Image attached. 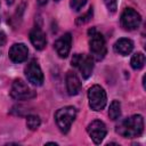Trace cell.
Here are the masks:
<instances>
[{"instance_id":"d6986e66","label":"cell","mask_w":146,"mask_h":146,"mask_svg":"<svg viewBox=\"0 0 146 146\" xmlns=\"http://www.w3.org/2000/svg\"><path fill=\"white\" fill-rule=\"evenodd\" d=\"M87 0H71L70 6L74 11H79L82 9V7L86 5Z\"/></svg>"},{"instance_id":"4fadbf2b","label":"cell","mask_w":146,"mask_h":146,"mask_svg":"<svg viewBox=\"0 0 146 146\" xmlns=\"http://www.w3.org/2000/svg\"><path fill=\"white\" fill-rule=\"evenodd\" d=\"M30 40L36 50H42L47 46V38L44 32L40 27H34L30 32Z\"/></svg>"},{"instance_id":"ac0fdd59","label":"cell","mask_w":146,"mask_h":146,"mask_svg":"<svg viewBox=\"0 0 146 146\" xmlns=\"http://www.w3.org/2000/svg\"><path fill=\"white\" fill-rule=\"evenodd\" d=\"M92 17V8H89V10L83 15V16H80L78 19H76V24L78 25H81V24H86L87 22L90 21V18Z\"/></svg>"},{"instance_id":"7402d4cb","label":"cell","mask_w":146,"mask_h":146,"mask_svg":"<svg viewBox=\"0 0 146 146\" xmlns=\"http://www.w3.org/2000/svg\"><path fill=\"white\" fill-rule=\"evenodd\" d=\"M47 2H48V0H38V3L40 6H44V5H47Z\"/></svg>"},{"instance_id":"603a6c76","label":"cell","mask_w":146,"mask_h":146,"mask_svg":"<svg viewBox=\"0 0 146 146\" xmlns=\"http://www.w3.org/2000/svg\"><path fill=\"white\" fill-rule=\"evenodd\" d=\"M14 1H15V0H6L7 5H9V6H10V5H13V3H14Z\"/></svg>"},{"instance_id":"ba28073f","label":"cell","mask_w":146,"mask_h":146,"mask_svg":"<svg viewBox=\"0 0 146 146\" xmlns=\"http://www.w3.org/2000/svg\"><path fill=\"white\" fill-rule=\"evenodd\" d=\"M87 132L89 133V136L92 139V141L98 145L106 137L107 128H106V125H105V123L103 121H100V120H94L92 122H90L88 124Z\"/></svg>"},{"instance_id":"3957f363","label":"cell","mask_w":146,"mask_h":146,"mask_svg":"<svg viewBox=\"0 0 146 146\" xmlns=\"http://www.w3.org/2000/svg\"><path fill=\"white\" fill-rule=\"evenodd\" d=\"M76 117V108L74 106H65L59 108L55 113V120L57 127L63 133H67L71 129L72 123Z\"/></svg>"},{"instance_id":"7a4b0ae2","label":"cell","mask_w":146,"mask_h":146,"mask_svg":"<svg viewBox=\"0 0 146 146\" xmlns=\"http://www.w3.org/2000/svg\"><path fill=\"white\" fill-rule=\"evenodd\" d=\"M89 34V49L91 57L96 60H102L106 55V42L102 33H99L95 27L88 31Z\"/></svg>"},{"instance_id":"5b68a950","label":"cell","mask_w":146,"mask_h":146,"mask_svg":"<svg viewBox=\"0 0 146 146\" xmlns=\"http://www.w3.org/2000/svg\"><path fill=\"white\" fill-rule=\"evenodd\" d=\"M72 65L79 68L83 79H88L94 70V58L91 55L86 54H74L71 60Z\"/></svg>"},{"instance_id":"44dd1931","label":"cell","mask_w":146,"mask_h":146,"mask_svg":"<svg viewBox=\"0 0 146 146\" xmlns=\"http://www.w3.org/2000/svg\"><path fill=\"white\" fill-rule=\"evenodd\" d=\"M6 41H7V36L3 32H0V47L5 46L6 44Z\"/></svg>"},{"instance_id":"e0dca14e","label":"cell","mask_w":146,"mask_h":146,"mask_svg":"<svg viewBox=\"0 0 146 146\" xmlns=\"http://www.w3.org/2000/svg\"><path fill=\"white\" fill-rule=\"evenodd\" d=\"M41 124V120L38 115H29L26 117V125L30 130H36Z\"/></svg>"},{"instance_id":"7c38bea8","label":"cell","mask_w":146,"mask_h":146,"mask_svg":"<svg viewBox=\"0 0 146 146\" xmlns=\"http://www.w3.org/2000/svg\"><path fill=\"white\" fill-rule=\"evenodd\" d=\"M65 81H66V90H67V94L70 96H75L80 92L82 86H81L80 79L78 78V75L74 72L68 71L66 73Z\"/></svg>"},{"instance_id":"9a60e30c","label":"cell","mask_w":146,"mask_h":146,"mask_svg":"<svg viewBox=\"0 0 146 146\" xmlns=\"http://www.w3.org/2000/svg\"><path fill=\"white\" fill-rule=\"evenodd\" d=\"M108 116L111 120L115 121L121 116V104L119 100H113L108 108Z\"/></svg>"},{"instance_id":"277c9868","label":"cell","mask_w":146,"mask_h":146,"mask_svg":"<svg viewBox=\"0 0 146 146\" xmlns=\"http://www.w3.org/2000/svg\"><path fill=\"white\" fill-rule=\"evenodd\" d=\"M88 99H89V106L91 110L98 112L102 111L107 103V96L103 87L95 84L88 90Z\"/></svg>"},{"instance_id":"2e32d148","label":"cell","mask_w":146,"mask_h":146,"mask_svg":"<svg viewBox=\"0 0 146 146\" xmlns=\"http://www.w3.org/2000/svg\"><path fill=\"white\" fill-rule=\"evenodd\" d=\"M130 65L133 70H140L145 65V55L143 52H136L130 60Z\"/></svg>"},{"instance_id":"ffe728a7","label":"cell","mask_w":146,"mask_h":146,"mask_svg":"<svg viewBox=\"0 0 146 146\" xmlns=\"http://www.w3.org/2000/svg\"><path fill=\"white\" fill-rule=\"evenodd\" d=\"M107 9L111 13H115L116 11V7H117V0H104Z\"/></svg>"},{"instance_id":"cb8c5ba5","label":"cell","mask_w":146,"mask_h":146,"mask_svg":"<svg viewBox=\"0 0 146 146\" xmlns=\"http://www.w3.org/2000/svg\"><path fill=\"white\" fill-rule=\"evenodd\" d=\"M55 1H59V0H55Z\"/></svg>"},{"instance_id":"8992f818","label":"cell","mask_w":146,"mask_h":146,"mask_svg":"<svg viewBox=\"0 0 146 146\" xmlns=\"http://www.w3.org/2000/svg\"><path fill=\"white\" fill-rule=\"evenodd\" d=\"M10 96L15 100H29L34 98L36 94L23 80L16 79L13 82V86L10 89Z\"/></svg>"},{"instance_id":"5bb4252c","label":"cell","mask_w":146,"mask_h":146,"mask_svg":"<svg viewBox=\"0 0 146 146\" xmlns=\"http://www.w3.org/2000/svg\"><path fill=\"white\" fill-rule=\"evenodd\" d=\"M133 49V42L128 38H121L114 43V51L122 56H128Z\"/></svg>"},{"instance_id":"8fae6325","label":"cell","mask_w":146,"mask_h":146,"mask_svg":"<svg viewBox=\"0 0 146 146\" xmlns=\"http://www.w3.org/2000/svg\"><path fill=\"white\" fill-rule=\"evenodd\" d=\"M9 58L14 63H22L27 59L29 49L24 43H14L9 49Z\"/></svg>"},{"instance_id":"30bf717a","label":"cell","mask_w":146,"mask_h":146,"mask_svg":"<svg viewBox=\"0 0 146 146\" xmlns=\"http://www.w3.org/2000/svg\"><path fill=\"white\" fill-rule=\"evenodd\" d=\"M71 46H72V35L71 33H65L55 42V49L57 55L60 58H66L70 54Z\"/></svg>"},{"instance_id":"52a82bcc","label":"cell","mask_w":146,"mask_h":146,"mask_svg":"<svg viewBox=\"0 0 146 146\" xmlns=\"http://www.w3.org/2000/svg\"><path fill=\"white\" fill-rule=\"evenodd\" d=\"M141 23V16L132 8H125L121 14V24L128 31H133L139 27Z\"/></svg>"},{"instance_id":"6da1fadb","label":"cell","mask_w":146,"mask_h":146,"mask_svg":"<svg viewBox=\"0 0 146 146\" xmlns=\"http://www.w3.org/2000/svg\"><path fill=\"white\" fill-rule=\"evenodd\" d=\"M144 131V119L140 114H135L124 119L116 125V132L124 138H137Z\"/></svg>"},{"instance_id":"9c48e42d","label":"cell","mask_w":146,"mask_h":146,"mask_svg":"<svg viewBox=\"0 0 146 146\" xmlns=\"http://www.w3.org/2000/svg\"><path fill=\"white\" fill-rule=\"evenodd\" d=\"M25 75L33 86H42L43 83V73L39 63L35 59L30 60L27 66L25 67Z\"/></svg>"}]
</instances>
